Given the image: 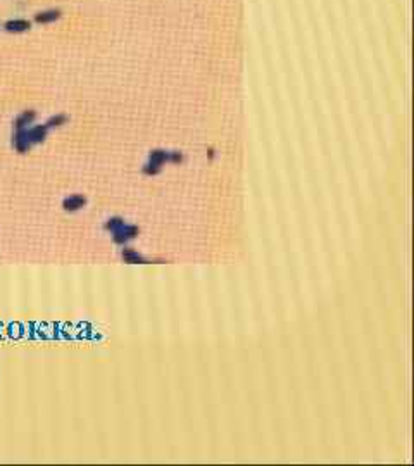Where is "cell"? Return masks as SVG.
Wrapping results in <instances>:
<instances>
[{"label": "cell", "instance_id": "1", "mask_svg": "<svg viewBox=\"0 0 414 466\" xmlns=\"http://www.w3.org/2000/svg\"><path fill=\"white\" fill-rule=\"evenodd\" d=\"M169 161V152H166V150H161V149H156L152 150L149 155V161L147 164L144 166V173L152 176V175H157L159 171H161V167L164 162Z\"/></svg>", "mask_w": 414, "mask_h": 466}, {"label": "cell", "instance_id": "2", "mask_svg": "<svg viewBox=\"0 0 414 466\" xmlns=\"http://www.w3.org/2000/svg\"><path fill=\"white\" fill-rule=\"evenodd\" d=\"M140 235V228L135 225H123L119 230H116L112 233V240H114L118 245H124V243L135 240V238Z\"/></svg>", "mask_w": 414, "mask_h": 466}, {"label": "cell", "instance_id": "3", "mask_svg": "<svg viewBox=\"0 0 414 466\" xmlns=\"http://www.w3.org/2000/svg\"><path fill=\"white\" fill-rule=\"evenodd\" d=\"M24 133H26V138H28V142H30V145L33 147L36 144H41V142L47 138L49 128L45 126V124H36V126L24 128Z\"/></svg>", "mask_w": 414, "mask_h": 466}, {"label": "cell", "instance_id": "4", "mask_svg": "<svg viewBox=\"0 0 414 466\" xmlns=\"http://www.w3.org/2000/svg\"><path fill=\"white\" fill-rule=\"evenodd\" d=\"M30 28H31V23L23 18H14V19H9L4 23V29H6L7 33H14V35L28 31Z\"/></svg>", "mask_w": 414, "mask_h": 466}, {"label": "cell", "instance_id": "5", "mask_svg": "<svg viewBox=\"0 0 414 466\" xmlns=\"http://www.w3.org/2000/svg\"><path fill=\"white\" fill-rule=\"evenodd\" d=\"M86 205V199L83 195L79 194H74L68 197V199H64V202H62V207H64V211L68 213H76L79 209H83Z\"/></svg>", "mask_w": 414, "mask_h": 466}, {"label": "cell", "instance_id": "6", "mask_svg": "<svg viewBox=\"0 0 414 466\" xmlns=\"http://www.w3.org/2000/svg\"><path fill=\"white\" fill-rule=\"evenodd\" d=\"M36 117V112L35 111H23L21 114L16 117L14 121V130H24V128H30L33 124V121H35Z\"/></svg>", "mask_w": 414, "mask_h": 466}, {"label": "cell", "instance_id": "7", "mask_svg": "<svg viewBox=\"0 0 414 466\" xmlns=\"http://www.w3.org/2000/svg\"><path fill=\"white\" fill-rule=\"evenodd\" d=\"M121 258H123L124 263L128 264H149V263H157V261H149V259H145L142 254H138L136 250L133 249H123V252H121Z\"/></svg>", "mask_w": 414, "mask_h": 466}, {"label": "cell", "instance_id": "8", "mask_svg": "<svg viewBox=\"0 0 414 466\" xmlns=\"http://www.w3.org/2000/svg\"><path fill=\"white\" fill-rule=\"evenodd\" d=\"M61 18V11L59 9H49V11H41V12H36L35 14V21L40 24H49V23H54V21H57Z\"/></svg>", "mask_w": 414, "mask_h": 466}, {"label": "cell", "instance_id": "9", "mask_svg": "<svg viewBox=\"0 0 414 466\" xmlns=\"http://www.w3.org/2000/svg\"><path fill=\"white\" fill-rule=\"evenodd\" d=\"M123 225H126V223H124V220H123V218L114 216V218H109V220L106 221V225H104V228H106L107 232H112V233H114L116 230H119Z\"/></svg>", "mask_w": 414, "mask_h": 466}, {"label": "cell", "instance_id": "10", "mask_svg": "<svg viewBox=\"0 0 414 466\" xmlns=\"http://www.w3.org/2000/svg\"><path fill=\"white\" fill-rule=\"evenodd\" d=\"M66 123H68V116L57 114V116L50 117L47 123H45V126H47L49 130H52V128H59V126H62V124H66Z\"/></svg>", "mask_w": 414, "mask_h": 466}, {"label": "cell", "instance_id": "11", "mask_svg": "<svg viewBox=\"0 0 414 466\" xmlns=\"http://www.w3.org/2000/svg\"><path fill=\"white\" fill-rule=\"evenodd\" d=\"M183 161V155H181V152H169V162H174V164H179V162Z\"/></svg>", "mask_w": 414, "mask_h": 466}]
</instances>
